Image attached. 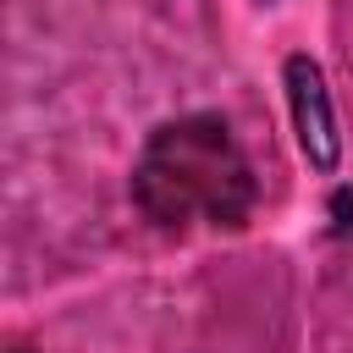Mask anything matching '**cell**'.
I'll return each mask as SVG.
<instances>
[{
    "label": "cell",
    "mask_w": 353,
    "mask_h": 353,
    "mask_svg": "<svg viewBox=\"0 0 353 353\" xmlns=\"http://www.w3.org/2000/svg\"><path fill=\"white\" fill-rule=\"evenodd\" d=\"M132 204L160 232L243 226L259 204V182L232 121L215 110L160 121L132 160Z\"/></svg>",
    "instance_id": "6da1fadb"
},
{
    "label": "cell",
    "mask_w": 353,
    "mask_h": 353,
    "mask_svg": "<svg viewBox=\"0 0 353 353\" xmlns=\"http://www.w3.org/2000/svg\"><path fill=\"white\" fill-rule=\"evenodd\" d=\"M287 77H292V110H298V138L303 149L331 165L336 160V127H331V99H325V83H320V66L292 55L287 61Z\"/></svg>",
    "instance_id": "7a4b0ae2"
},
{
    "label": "cell",
    "mask_w": 353,
    "mask_h": 353,
    "mask_svg": "<svg viewBox=\"0 0 353 353\" xmlns=\"http://www.w3.org/2000/svg\"><path fill=\"white\" fill-rule=\"evenodd\" d=\"M11 353H33V347H11Z\"/></svg>",
    "instance_id": "3957f363"
}]
</instances>
